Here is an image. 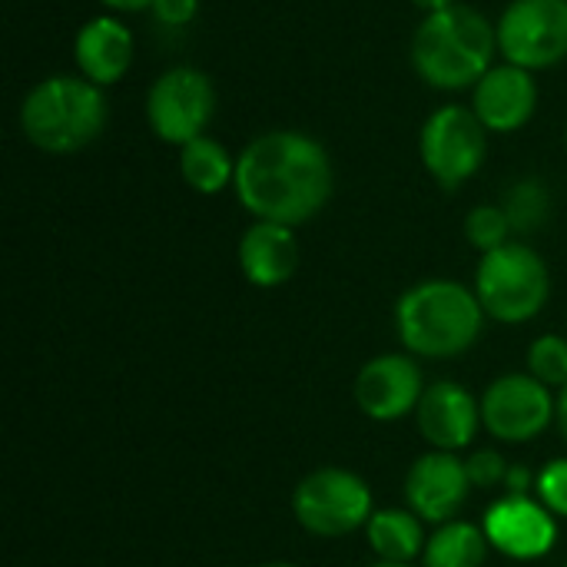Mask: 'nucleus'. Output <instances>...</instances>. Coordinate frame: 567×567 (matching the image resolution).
<instances>
[{"mask_svg": "<svg viewBox=\"0 0 567 567\" xmlns=\"http://www.w3.org/2000/svg\"><path fill=\"white\" fill-rule=\"evenodd\" d=\"M332 159L319 140L299 130H269L236 156V199L266 223L302 226L332 196Z\"/></svg>", "mask_w": 567, "mask_h": 567, "instance_id": "obj_1", "label": "nucleus"}, {"mask_svg": "<svg viewBox=\"0 0 567 567\" xmlns=\"http://www.w3.org/2000/svg\"><path fill=\"white\" fill-rule=\"evenodd\" d=\"M495 23L468 3L429 13L412 37V66L435 90L475 86L495 66Z\"/></svg>", "mask_w": 567, "mask_h": 567, "instance_id": "obj_2", "label": "nucleus"}, {"mask_svg": "<svg viewBox=\"0 0 567 567\" xmlns=\"http://www.w3.org/2000/svg\"><path fill=\"white\" fill-rule=\"evenodd\" d=\"M110 106L103 86L80 73L43 76L20 103V130L27 143L50 156H70L90 146L106 126Z\"/></svg>", "mask_w": 567, "mask_h": 567, "instance_id": "obj_3", "label": "nucleus"}, {"mask_svg": "<svg viewBox=\"0 0 567 567\" xmlns=\"http://www.w3.org/2000/svg\"><path fill=\"white\" fill-rule=\"evenodd\" d=\"M485 326V309L475 289L452 279H425L395 306V329L412 355L455 359L468 352Z\"/></svg>", "mask_w": 567, "mask_h": 567, "instance_id": "obj_4", "label": "nucleus"}, {"mask_svg": "<svg viewBox=\"0 0 567 567\" xmlns=\"http://www.w3.org/2000/svg\"><path fill=\"white\" fill-rule=\"evenodd\" d=\"M475 296L485 316L518 326L545 309L551 296V276L545 259L532 246L505 243L502 249L482 256L475 272Z\"/></svg>", "mask_w": 567, "mask_h": 567, "instance_id": "obj_5", "label": "nucleus"}, {"mask_svg": "<svg viewBox=\"0 0 567 567\" xmlns=\"http://www.w3.org/2000/svg\"><path fill=\"white\" fill-rule=\"evenodd\" d=\"M488 130L472 106L449 103L429 113L419 130V156L442 189L465 186L485 163Z\"/></svg>", "mask_w": 567, "mask_h": 567, "instance_id": "obj_6", "label": "nucleus"}, {"mask_svg": "<svg viewBox=\"0 0 567 567\" xmlns=\"http://www.w3.org/2000/svg\"><path fill=\"white\" fill-rule=\"evenodd\" d=\"M216 113V86L196 66H169L146 90V123L156 140L186 146L206 136Z\"/></svg>", "mask_w": 567, "mask_h": 567, "instance_id": "obj_7", "label": "nucleus"}, {"mask_svg": "<svg viewBox=\"0 0 567 567\" xmlns=\"http://www.w3.org/2000/svg\"><path fill=\"white\" fill-rule=\"evenodd\" d=\"M296 522L316 538H342L369 525L372 492L369 485L346 468H319L306 475L292 495Z\"/></svg>", "mask_w": 567, "mask_h": 567, "instance_id": "obj_8", "label": "nucleus"}, {"mask_svg": "<svg viewBox=\"0 0 567 567\" xmlns=\"http://www.w3.org/2000/svg\"><path fill=\"white\" fill-rule=\"evenodd\" d=\"M498 53L532 73L567 56V0H512L495 20Z\"/></svg>", "mask_w": 567, "mask_h": 567, "instance_id": "obj_9", "label": "nucleus"}, {"mask_svg": "<svg viewBox=\"0 0 567 567\" xmlns=\"http://www.w3.org/2000/svg\"><path fill=\"white\" fill-rule=\"evenodd\" d=\"M558 419V402L535 375H502L482 395V425L508 445L538 439Z\"/></svg>", "mask_w": 567, "mask_h": 567, "instance_id": "obj_10", "label": "nucleus"}, {"mask_svg": "<svg viewBox=\"0 0 567 567\" xmlns=\"http://www.w3.org/2000/svg\"><path fill=\"white\" fill-rule=\"evenodd\" d=\"M488 545L515 561H538L558 542L555 515L532 495H505L482 522Z\"/></svg>", "mask_w": 567, "mask_h": 567, "instance_id": "obj_11", "label": "nucleus"}, {"mask_svg": "<svg viewBox=\"0 0 567 567\" xmlns=\"http://www.w3.org/2000/svg\"><path fill=\"white\" fill-rule=\"evenodd\" d=\"M472 492L465 462L455 458V452H432L422 455L405 478V502L409 512H415L422 522L445 525L455 522L465 498Z\"/></svg>", "mask_w": 567, "mask_h": 567, "instance_id": "obj_12", "label": "nucleus"}, {"mask_svg": "<svg viewBox=\"0 0 567 567\" xmlns=\"http://www.w3.org/2000/svg\"><path fill=\"white\" fill-rule=\"evenodd\" d=\"M472 110L488 133H518L538 110L535 73L515 63H495L472 86Z\"/></svg>", "mask_w": 567, "mask_h": 567, "instance_id": "obj_13", "label": "nucleus"}, {"mask_svg": "<svg viewBox=\"0 0 567 567\" xmlns=\"http://www.w3.org/2000/svg\"><path fill=\"white\" fill-rule=\"evenodd\" d=\"M425 382L409 355H379L355 379V402L375 422H395L419 409Z\"/></svg>", "mask_w": 567, "mask_h": 567, "instance_id": "obj_14", "label": "nucleus"}, {"mask_svg": "<svg viewBox=\"0 0 567 567\" xmlns=\"http://www.w3.org/2000/svg\"><path fill=\"white\" fill-rule=\"evenodd\" d=\"M415 419L435 452H458L472 445L482 425V405L458 382H432L415 409Z\"/></svg>", "mask_w": 567, "mask_h": 567, "instance_id": "obj_15", "label": "nucleus"}, {"mask_svg": "<svg viewBox=\"0 0 567 567\" xmlns=\"http://www.w3.org/2000/svg\"><path fill=\"white\" fill-rule=\"evenodd\" d=\"M133 53H136L133 30L110 13L90 17L73 37V63L80 76H86L90 83L103 90L120 83L130 73Z\"/></svg>", "mask_w": 567, "mask_h": 567, "instance_id": "obj_16", "label": "nucleus"}, {"mask_svg": "<svg viewBox=\"0 0 567 567\" xmlns=\"http://www.w3.org/2000/svg\"><path fill=\"white\" fill-rule=\"evenodd\" d=\"M299 243L292 226L256 219L239 239V269L259 289H276L296 276Z\"/></svg>", "mask_w": 567, "mask_h": 567, "instance_id": "obj_17", "label": "nucleus"}, {"mask_svg": "<svg viewBox=\"0 0 567 567\" xmlns=\"http://www.w3.org/2000/svg\"><path fill=\"white\" fill-rule=\"evenodd\" d=\"M179 176L189 189L216 196L236 183V156L213 136H196L179 146Z\"/></svg>", "mask_w": 567, "mask_h": 567, "instance_id": "obj_18", "label": "nucleus"}, {"mask_svg": "<svg viewBox=\"0 0 567 567\" xmlns=\"http://www.w3.org/2000/svg\"><path fill=\"white\" fill-rule=\"evenodd\" d=\"M369 545L382 561H395V565H409L415 555L425 551V532H422V518L415 512H402V508H385L375 512L365 525Z\"/></svg>", "mask_w": 567, "mask_h": 567, "instance_id": "obj_19", "label": "nucleus"}, {"mask_svg": "<svg viewBox=\"0 0 567 567\" xmlns=\"http://www.w3.org/2000/svg\"><path fill=\"white\" fill-rule=\"evenodd\" d=\"M488 538L472 522H445L425 542V567H482L488 558Z\"/></svg>", "mask_w": 567, "mask_h": 567, "instance_id": "obj_20", "label": "nucleus"}, {"mask_svg": "<svg viewBox=\"0 0 567 567\" xmlns=\"http://www.w3.org/2000/svg\"><path fill=\"white\" fill-rule=\"evenodd\" d=\"M512 233H515V229H512V219H508L505 206L482 203V206H475V209L465 216V236H468V243H472L482 256L492 252V249H502L505 243H512V239H508Z\"/></svg>", "mask_w": 567, "mask_h": 567, "instance_id": "obj_21", "label": "nucleus"}, {"mask_svg": "<svg viewBox=\"0 0 567 567\" xmlns=\"http://www.w3.org/2000/svg\"><path fill=\"white\" fill-rule=\"evenodd\" d=\"M528 375L545 382L548 389L567 385V339L561 336H542L528 349Z\"/></svg>", "mask_w": 567, "mask_h": 567, "instance_id": "obj_22", "label": "nucleus"}, {"mask_svg": "<svg viewBox=\"0 0 567 567\" xmlns=\"http://www.w3.org/2000/svg\"><path fill=\"white\" fill-rule=\"evenodd\" d=\"M505 213H508V219H512V229H518V233L538 229L542 219L548 216V193H545L535 179H525V183H518V186L508 193Z\"/></svg>", "mask_w": 567, "mask_h": 567, "instance_id": "obj_23", "label": "nucleus"}, {"mask_svg": "<svg viewBox=\"0 0 567 567\" xmlns=\"http://www.w3.org/2000/svg\"><path fill=\"white\" fill-rule=\"evenodd\" d=\"M538 498L551 515L567 518V458H555L538 472Z\"/></svg>", "mask_w": 567, "mask_h": 567, "instance_id": "obj_24", "label": "nucleus"}, {"mask_svg": "<svg viewBox=\"0 0 567 567\" xmlns=\"http://www.w3.org/2000/svg\"><path fill=\"white\" fill-rule=\"evenodd\" d=\"M465 472H468L472 488H495V485H505V478H508L505 458L498 452H492V449H478L465 462Z\"/></svg>", "mask_w": 567, "mask_h": 567, "instance_id": "obj_25", "label": "nucleus"}, {"mask_svg": "<svg viewBox=\"0 0 567 567\" xmlns=\"http://www.w3.org/2000/svg\"><path fill=\"white\" fill-rule=\"evenodd\" d=\"M153 17L166 27H186L199 13V0H153Z\"/></svg>", "mask_w": 567, "mask_h": 567, "instance_id": "obj_26", "label": "nucleus"}, {"mask_svg": "<svg viewBox=\"0 0 567 567\" xmlns=\"http://www.w3.org/2000/svg\"><path fill=\"white\" fill-rule=\"evenodd\" d=\"M532 485H538V478L528 468H522V465L508 468V478H505L508 495H532Z\"/></svg>", "mask_w": 567, "mask_h": 567, "instance_id": "obj_27", "label": "nucleus"}, {"mask_svg": "<svg viewBox=\"0 0 567 567\" xmlns=\"http://www.w3.org/2000/svg\"><path fill=\"white\" fill-rule=\"evenodd\" d=\"M100 3L113 13H140L153 7V0H100Z\"/></svg>", "mask_w": 567, "mask_h": 567, "instance_id": "obj_28", "label": "nucleus"}, {"mask_svg": "<svg viewBox=\"0 0 567 567\" xmlns=\"http://www.w3.org/2000/svg\"><path fill=\"white\" fill-rule=\"evenodd\" d=\"M409 3H412V7H419V10L429 17V13H439V10H449V7H455L458 0H409Z\"/></svg>", "mask_w": 567, "mask_h": 567, "instance_id": "obj_29", "label": "nucleus"}, {"mask_svg": "<svg viewBox=\"0 0 567 567\" xmlns=\"http://www.w3.org/2000/svg\"><path fill=\"white\" fill-rule=\"evenodd\" d=\"M558 429H561V435L567 439V385L558 392Z\"/></svg>", "mask_w": 567, "mask_h": 567, "instance_id": "obj_30", "label": "nucleus"}, {"mask_svg": "<svg viewBox=\"0 0 567 567\" xmlns=\"http://www.w3.org/2000/svg\"><path fill=\"white\" fill-rule=\"evenodd\" d=\"M372 567H412V565H395V561H379V565Z\"/></svg>", "mask_w": 567, "mask_h": 567, "instance_id": "obj_31", "label": "nucleus"}, {"mask_svg": "<svg viewBox=\"0 0 567 567\" xmlns=\"http://www.w3.org/2000/svg\"><path fill=\"white\" fill-rule=\"evenodd\" d=\"M262 567H296V565H282V561H276V565H262Z\"/></svg>", "mask_w": 567, "mask_h": 567, "instance_id": "obj_32", "label": "nucleus"}, {"mask_svg": "<svg viewBox=\"0 0 567 567\" xmlns=\"http://www.w3.org/2000/svg\"><path fill=\"white\" fill-rule=\"evenodd\" d=\"M565 146H567V130H565Z\"/></svg>", "mask_w": 567, "mask_h": 567, "instance_id": "obj_33", "label": "nucleus"}]
</instances>
